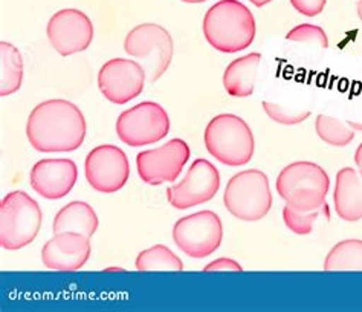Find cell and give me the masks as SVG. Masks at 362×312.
Here are the masks:
<instances>
[{"label":"cell","mask_w":362,"mask_h":312,"mask_svg":"<svg viewBox=\"0 0 362 312\" xmlns=\"http://www.w3.org/2000/svg\"><path fill=\"white\" fill-rule=\"evenodd\" d=\"M77 164L68 158L40 159L30 173L33 190L49 201L68 196L77 184Z\"/></svg>","instance_id":"9a60e30c"},{"label":"cell","mask_w":362,"mask_h":312,"mask_svg":"<svg viewBox=\"0 0 362 312\" xmlns=\"http://www.w3.org/2000/svg\"><path fill=\"white\" fill-rule=\"evenodd\" d=\"M275 187L286 205L297 212H313L326 204L330 178L321 166L297 161L281 170Z\"/></svg>","instance_id":"3957f363"},{"label":"cell","mask_w":362,"mask_h":312,"mask_svg":"<svg viewBox=\"0 0 362 312\" xmlns=\"http://www.w3.org/2000/svg\"><path fill=\"white\" fill-rule=\"evenodd\" d=\"M356 9H358V17H359V21L362 22V0H359V2L356 4Z\"/></svg>","instance_id":"4dcf8cb0"},{"label":"cell","mask_w":362,"mask_h":312,"mask_svg":"<svg viewBox=\"0 0 362 312\" xmlns=\"http://www.w3.org/2000/svg\"><path fill=\"white\" fill-rule=\"evenodd\" d=\"M138 271H184V263L165 245H155L136 258Z\"/></svg>","instance_id":"603a6c76"},{"label":"cell","mask_w":362,"mask_h":312,"mask_svg":"<svg viewBox=\"0 0 362 312\" xmlns=\"http://www.w3.org/2000/svg\"><path fill=\"white\" fill-rule=\"evenodd\" d=\"M98 225V216L88 202L74 201L66 204L62 210L55 214L52 231L54 234L63 231H74L92 238V236L97 233Z\"/></svg>","instance_id":"d6986e66"},{"label":"cell","mask_w":362,"mask_h":312,"mask_svg":"<svg viewBox=\"0 0 362 312\" xmlns=\"http://www.w3.org/2000/svg\"><path fill=\"white\" fill-rule=\"evenodd\" d=\"M223 204L234 217L245 222H257L269 213L272 195L264 172L250 168L234 175L226 184Z\"/></svg>","instance_id":"8992f818"},{"label":"cell","mask_w":362,"mask_h":312,"mask_svg":"<svg viewBox=\"0 0 362 312\" xmlns=\"http://www.w3.org/2000/svg\"><path fill=\"white\" fill-rule=\"evenodd\" d=\"M286 39L291 42L315 45L322 50L329 48V39L326 31H324L322 28L310 23H301L298 26H295L293 30L286 34Z\"/></svg>","instance_id":"484cf974"},{"label":"cell","mask_w":362,"mask_h":312,"mask_svg":"<svg viewBox=\"0 0 362 312\" xmlns=\"http://www.w3.org/2000/svg\"><path fill=\"white\" fill-rule=\"evenodd\" d=\"M326 271H362V241L347 239L333 247L326 260Z\"/></svg>","instance_id":"7402d4cb"},{"label":"cell","mask_w":362,"mask_h":312,"mask_svg":"<svg viewBox=\"0 0 362 312\" xmlns=\"http://www.w3.org/2000/svg\"><path fill=\"white\" fill-rule=\"evenodd\" d=\"M23 59L14 45L0 43V96H13L22 88Z\"/></svg>","instance_id":"ffe728a7"},{"label":"cell","mask_w":362,"mask_h":312,"mask_svg":"<svg viewBox=\"0 0 362 312\" xmlns=\"http://www.w3.org/2000/svg\"><path fill=\"white\" fill-rule=\"evenodd\" d=\"M43 214L40 205L26 192L8 193L0 204V245L16 251L34 242L40 231Z\"/></svg>","instance_id":"5b68a950"},{"label":"cell","mask_w":362,"mask_h":312,"mask_svg":"<svg viewBox=\"0 0 362 312\" xmlns=\"http://www.w3.org/2000/svg\"><path fill=\"white\" fill-rule=\"evenodd\" d=\"M182 2H185V4H202V2H206V0H182Z\"/></svg>","instance_id":"1f68e13d"},{"label":"cell","mask_w":362,"mask_h":312,"mask_svg":"<svg viewBox=\"0 0 362 312\" xmlns=\"http://www.w3.org/2000/svg\"><path fill=\"white\" fill-rule=\"evenodd\" d=\"M115 129L124 144L130 147L150 146L168 135L170 118L160 104L142 101L121 113Z\"/></svg>","instance_id":"ba28073f"},{"label":"cell","mask_w":362,"mask_h":312,"mask_svg":"<svg viewBox=\"0 0 362 312\" xmlns=\"http://www.w3.org/2000/svg\"><path fill=\"white\" fill-rule=\"evenodd\" d=\"M223 225L214 212L204 210L184 216L173 226L176 247L193 259H205L221 247Z\"/></svg>","instance_id":"9c48e42d"},{"label":"cell","mask_w":362,"mask_h":312,"mask_svg":"<svg viewBox=\"0 0 362 312\" xmlns=\"http://www.w3.org/2000/svg\"><path fill=\"white\" fill-rule=\"evenodd\" d=\"M211 271H240L242 272L243 268L239 262L228 259V258H222V259L208 263L204 268V272H211Z\"/></svg>","instance_id":"83f0119b"},{"label":"cell","mask_w":362,"mask_h":312,"mask_svg":"<svg viewBox=\"0 0 362 312\" xmlns=\"http://www.w3.org/2000/svg\"><path fill=\"white\" fill-rule=\"evenodd\" d=\"M335 212L346 222L362 219V176L351 167L341 168L333 192Z\"/></svg>","instance_id":"e0dca14e"},{"label":"cell","mask_w":362,"mask_h":312,"mask_svg":"<svg viewBox=\"0 0 362 312\" xmlns=\"http://www.w3.org/2000/svg\"><path fill=\"white\" fill-rule=\"evenodd\" d=\"M327 204H324L318 210H313V212H297L291 208L289 205H286L283 208V221L284 225L288 226V229L298 234V236H308L312 233L313 229V224L318 219V216L321 214V212L326 208Z\"/></svg>","instance_id":"cb8c5ba5"},{"label":"cell","mask_w":362,"mask_h":312,"mask_svg":"<svg viewBox=\"0 0 362 312\" xmlns=\"http://www.w3.org/2000/svg\"><path fill=\"white\" fill-rule=\"evenodd\" d=\"M262 106H263V110L266 112V115H268L272 121L279 122V125H283V126L301 125L304 120H308L310 117L309 110L286 108V106H281V104H275L269 101H263Z\"/></svg>","instance_id":"d4e9b609"},{"label":"cell","mask_w":362,"mask_h":312,"mask_svg":"<svg viewBox=\"0 0 362 312\" xmlns=\"http://www.w3.org/2000/svg\"><path fill=\"white\" fill-rule=\"evenodd\" d=\"M327 0H291V5L306 17H315L326 8Z\"/></svg>","instance_id":"4316f807"},{"label":"cell","mask_w":362,"mask_h":312,"mask_svg":"<svg viewBox=\"0 0 362 312\" xmlns=\"http://www.w3.org/2000/svg\"><path fill=\"white\" fill-rule=\"evenodd\" d=\"M192 156L184 139L173 138L158 149L144 150L136 155L139 178L148 185L175 183Z\"/></svg>","instance_id":"8fae6325"},{"label":"cell","mask_w":362,"mask_h":312,"mask_svg":"<svg viewBox=\"0 0 362 312\" xmlns=\"http://www.w3.org/2000/svg\"><path fill=\"white\" fill-rule=\"evenodd\" d=\"M124 51L142 62L150 83L158 81L170 68L175 45L171 34L158 23H142L133 28L124 42Z\"/></svg>","instance_id":"52a82bcc"},{"label":"cell","mask_w":362,"mask_h":312,"mask_svg":"<svg viewBox=\"0 0 362 312\" xmlns=\"http://www.w3.org/2000/svg\"><path fill=\"white\" fill-rule=\"evenodd\" d=\"M315 130L317 135L326 144L333 147H346L355 139V130H362V125L327 115H318L315 121Z\"/></svg>","instance_id":"44dd1931"},{"label":"cell","mask_w":362,"mask_h":312,"mask_svg":"<svg viewBox=\"0 0 362 312\" xmlns=\"http://www.w3.org/2000/svg\"><path fill=\"white\" fill-rule=\"evenodd\" d=\"M355 163L358 167V172L362 176V143L358 146L356 149V154H355Z\"/></svg>","instance_id":"f1b7e54d"},{"label":"cell","mask_w":362,"mask_h":312,"mask_svg":"<svg viewBox=\"0 0 362 312\" xmlns=\"http://www.w3.org/2000/svg\"><path fill=\"white\" fill-rule=\"evenodd\" d=\"M83 112L68 100H47L33 109L26 122V137L37 152H74L86 138Z\"/></svg>","instance_id":"6da1fadb"},{"label":"cell","mask_w":362,"mask_h":312,"mask_svg":"<svg viewBox=\"0 0 362 312\" xmlns=\"http://www.w3.org/2000/svg\"><path fill=\"white\" fill-rule=\"evenodd\" d=\"M262 62V54L252 52L233 60L223 74V88L234 98L251 97L257 80V71Z\"/></svg>","instance_id":"ac0fdd59"},{"label":"cell","mask_w":362,"mask_h":312,"mask_svg":"<svg viewBox=\"0 0 362 312\" xmlns=\"http://www.w3.org/2000/svg\"><path fill=\"white\" fill-rule=\"evenodd\" d=\"M90 238L81 233L63 231L54 234L42 248V262L55 271H77L90 258Z\"/></svg>","instance_id":"2e32d148"},{"label":"cell","mask_w":362,"mask_h":312,"mask_svg":"<svg viewBox=\"0 0 362 312\" xmlns=\"http://www.w3.org/2000/svg\"><path fill=\"white\" fill-rule=\"evenodd\" d=\"M204 35L214 50L235 54L250 48L255 39V18L239 0H221L204 17Z\"/></svg>","instance_id":"7a4b0ae2"},{"label":"cell","mask_w":362,"mask_h":312,"mask_svg":"<svg viewBox=\"0 0 362 312\" xmlns=\"http://www.w3.org/2000/svg\"><path fill=\"white\" fill-rule=\"evenodd\" d=\"M218 188H221L218 170L209 161L199 158L188 168L182 181L167 188V200L173 208L187 210L211 201Z\"/></svg>","instance_id":"7c38bea8"},{"label":"cell","mask_w":362,"mask_h":312,"mask_svg":"<svg viewBox=\"0 0 362 312\" xmlns=\"http://www.w3.org/2000/svg\"><path fill=\"white\" fill-rule=\"evenodd\" d=\"M52 48L63 57L86 51L93 40V25L80 9L66 8L55 13L46 28Z\"/></svg>","instance_id":"4fadbf2b"},{"label":"cell","mask_w":362,"mask_h":312,"mask_svg":"<svg viewBox=\"0 0 362 312\" xmlns=\"http://www.w3.org/2000/svg\"><path fill=\"white\" fill-rule=\"evenodd\" d=\"M84 175L93 190L100 193H117L130 178L127 155L113 144L93 147L86 156Z\"/></svg>","instance_id":"30bf717a"},{"label":"cell","mask_w":362,"mask_h":312,"mask_svg":"<svg viewBox=\"0 0 362 312\" xmlns=\"http://www.w3.org/2000/svg\"><path fill=\"white\" fill-rule=\"evenodd\" d=\"M204 141L208 154L225 166L240 167L254 156L252 130L243 118L233 113H222L209 121Z\"/></svg>","instance_id":"277c9868"},{"label":"cell","mask_w":362,"mask_h":312,"mask_svg":"<svg viewBox=\"0 0 362 312\" xmlns=\"http://www.w3.org/2000/svg\"><path fill=\"white\" fill-rule=\"evenodd\" d=\"M147 74L133 60L112 59L101 66L98 88L106 100L113 104H126L138 98L144 91Z\"/></svg>","instance_id":"5bb4252c"},{"label":"cell","mask_w":362,"mask_h":312,"mask_svg":"<svg viewBox=\"0 0 362 312\" xmlns=\"http://www.w3.org/2000/svg\"><path fill=\"white\" fill-rule=\"evenodd\" d=\"M250 2H251L252 5H255L257 8H262V6H264V5L271 4L272 0H250Z\"/></svg>","instance_id":"f546056e"}]
</instances>
